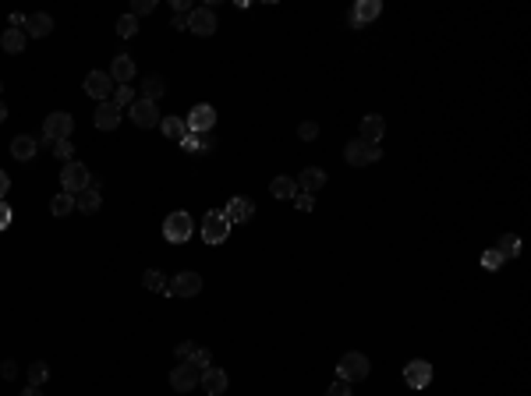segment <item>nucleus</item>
Instances as JSON below:
<instances>
[{
    "label": "nucleus",
    "instance_id": "5",
    "mask_svg": "<svg viewBox=\"0 0 531 396\" xmlns=\"http://www.w3.org/2000/svg\"><path fill=\"white\" fill-rule=\"evenodd\" d=\"M195 230V223L188 213H170L167 220H163V237H167L170 244H185Z\"/></svg>",
    "mask_w": 531,
    "mask_h": 396
},
{
    "label": "nucleus",
    "instance_id": "11",
    "mask_svg": "<svg viewBox=\"0 0 531 396\" xmlns=\"http://www.w3.org/2000/svg\"><path fill=\"white\" fill-rule=\"evenodd\" d=\"M86 92H89L92 99H99V103H107V99L114 96V78H110L107 71H89V75H86Z\"/></svg>",
    "mask_w": 531,
    "mask_h": 396
},
{
    "label": "nucleus",
    "instance_id": "18",
    "mask_svg": "<svg viewBox=\"0 0 531 396\" xmlns=\"http://www.w3.org/2000/svg\"><path fill=\"white\" fill-rule=\"evenodd\" d=\"M99 205H103V198H99V184L92 181L86 192L75 198V209H78V213H86V216H92V213H99Z\"/></svg>",
    "mask_w": 531,
    "mask_h": 396
},
{
    "label": "nucleus",
    "instance_id": "29",
    "mask_svg": "<svg viewBox=\"0 0 531 396\" xmlns=\"http://www.w3.org/2000/svg\"><path fill=\"white\" fill-rule=\"evenodd\" d=\"M71 209H75V195L60 192V195H53V198H50V213H53V216H68Z\"/></svg>",
    "mask_w": 531,
    "mask_h": 396
},
{
    "label": "nucleus",
    "instance_id": "47",
    "mask_svg": "<svg viewBox=\"0 0 531 396\" xmlns=\"http://www.w3.org/2000/svg\"><path fill=\"white\" fill-rule=\"evenodd\" d=\"M170 29H185L188 32V14H177L174 22H170Z\"/></svg>",
    "mask_w": 531,
    "mask_h": 396
},
{
    "label": "nucleus",
    "instance_id": "39",
    "mask_svg": "<svg viewBox=\"0 0 531 396\" xmlns=\"http://www.w3.org/2000/svg\"><path fill=\"white\" fill-rule=\"evenodd\" d=\"M315 135H319V124H315V120H305L301 128H298V138H301V142H312Z\"/></svg>",
    "mask_w": 531,
    "mask_h": 396
},
{
    "label": "nucleus",
    "instance_id": "46",
    "mask_svg": "<svg viewBox=\"0 0 531 396\" xmlns=\"http://www.w3.org/2000/svg\"><path fill=\"white\" fill-rule=\"evenodd\" d=\"M11 192V177L4 174V170H0V202H4V195Z\"/></svg>",
    "mask_w": 531,
    "mask_h": 396
},
{
    "label": "nucleus",
    "instance_id": "19",
    "mask_svg": "<svg viewBox=\"0 0 531 396\" xmlns=\"http://www.w3.org/2000/svg\"><path fill=\"white\" fill-rule=\"evenodd\" d=\"M92 120H96V128H99V131H114L117 124H120V110L107 99V103H99V107H96V117H92Z\"/></svg>",
    "mask_w": 531,
    "mask_h": 396
},
{
    "label": "nucleus",
    "instance_id": "3",
    "mask_svg": "<svg viewBox=\"0 0 531 396\" xmlns=\"http://www.w3.org/2000/svg\"><path fill=\"white\" fill-rule=\"evenodd\" d=\"M231 226L234 223L223 216V209H209L206 220H202V241H206V244H223L227 234H231Z\"/></svg>",
    "mask_w": 531,
    "mask_h": 396
},
{
    "label": "nucleus",
    "instance_id": "17",
    "mask_svg": "<svg viewBox=\"0 0 531 396\" xmlns=\"http://www.w3.org/2000/svg\"><path fill=\"white\" fill-rule=\"evenodd\" d=\"M223 216H227L231 223H244V220H252V216H255V205H252V198L237 195V198H231V202H227Z\"/></svg>",
    "mask_w": 531,
    "mask_h": 396
},
{
    "label": "nucleus",
    "instance_id": "31",
    "mask_svg": "<svg viewBox=\"0 0 531 396\" xmlns=\"http://www.w3.org/2000/svg\"><path fill=\"white\" fill-rule=\"evenodd\" d=\"M110 103H114L117 110H128L131 103H135V89H131V85H117V89H114V99H110Z\"/></svg>",
    "mask_w": 531,
    "mask_h": 396
},
{
    "label": "nucleus",
    "instance_id": "38",
    "mask_svg": "<svg viewBox=\"0 0 531 396\" xmlns=\"http://www.w3.org/2000/svg\"><path fill=\"white\" fill-rule=\"evenodd\" d=\"M153 11H156V0H135V4H131V11H128V14L142 18V14H153Z\"/></svg>",
    "mask_w": 531,
    "mask_h": 396
},
{
    "label": "nucleus",
    "instance_id": "51",
    "mask_svg": "<svg viewBox=\"0 0 531 396\" xmlns=\"http://www.w3.org/2000/svg\"><path fill=\"white\" fill-rule=\"evenodd\" d=\"M0 89H4V81H0Z\"/></svg>",
    "mask_w": 531,
    "mask_h": 396
},
{
    "label": "nucleus",
    "instance_id": "32",
    "mask_svg": "<svg viewBox=\"0 0 531 396\" xmlns=\"http://www.w3.org/2000/svg\"><path fill=\"white\" fill-rule=\"evenodd\" d=\"M142 283H146V290H156V294H163V290H167V276H163L159 269H146Z\"/></svg>",
    "mask_w": 531,
    "mask_h": 396
},
{
    "label": "nucleus",
    "instance_id": "2",
    "mask_svg": "<svg viewBox=\"0 0 531 396\" xmlns=\"http://www.w3.org/2000/svg\"><path fill=\"white\" fill-rule=\"evenodd\" d=\"M71 131H75L71 114H64V110L47 114V120H43V142H50V145H53V142H68Z\"/></svg>",
    "mask_w": 531,
    "mask_h": 396
},
{
    "label": "nucleus",
    "instance_id": "22",
    "mask_svg": "<svg viewBox=\"0 0 531 396\" xmlns=\"http://www.w3.org/2000/svg\"><path fill=\"white\" fill-rule=\"evenodd\" d=\"M36 153H39V142H36L32 135H18V138L11 142V156H14V159H22V163L32 159Z\"/></svg>",
    "mask_w": 531,
    "mask_h": 396
},
{
    "label": "nucleus",
    "instance_id": "49",
    "mask_svg": "<svg viewBox=\"0 0 531 396\" xmlns=\"http://www.w3.org/2000/svg\"><path fill=\"white\" fill-rule=\"evenodd\" d=\"M22 396H43V393H39V389H36V386H29V389H25V393H22Z\"/></svg>",
    "mask_w": 531,
    "mask_h": 396
},
{
    "label": "nucleus",
    "instance_id": "24",
    "mask_svg": "<svg viewBox=\"0 0 531 396\" xmlns=\"http://www.w3.org/2000/svg\"><path fill=\"white\" fill-rule=\"evenodd\" d=\"M25 43H29L25 29H4V36H0V47H4L8 53H22Z\"/></svg>",
    "mask_w": 531,
    "mask_h": 396
},
{
    "label": "nucleus",
    "instance_id": "25",
    "mask_svg": "<svg viewBox=\"0 0 531 396\" xmlns=\"http://www.w3.org/2000/svg\"><path fill=\"white\" fill-rule=\"evenodd\" d=\"M159 131L167 135L170 142H181V138L188 135V124L181 120V117H159Z\"/></svg>",
    "mask_w": 531,
    "mask_h": 396
},
{
    "label": "nucleus",
    "instance_id": "41",
    "mask_svg": "<svg viewBox=\"0 0 531 396\" xmlns=\"http://www.w3.org/2000/svg\"><path fill=\"white\" fill-rule=\"evenodd\" d=\"M192 350H195V347H192L188 340H185V343H177V347H174V354H177V361H188V358H192Z\"/></svg>",
    "mask_w": 531,
    "mask_h": 396
},
{
    "label": "nucleus",
    "instance_id": "34",
    "mask_svg": "<svg viewBox=\"0 0 531 396\" xmlns=\"http://www.w3.org/2000/svg\"><path fill=\"white\" fill-rule=\"evenodd\" d=\"M496 252H500L503 259H514V255L521 252V241H517L514 234H503V237H500V248H496Z\"/></svg>",
    "mask_w": 531,
    "mask_h": 396
},
{
    "label": "nucleus",
    "instance_id": "33",
    "mask_svg": "<svg viewBox=\"0 0 531 396\" xmlns=\"http://www.w3.org/2000/svg\"><path fill=\"white\" fill-rule=\"evenodd\" d=\"M135 32H138V18H135V14H120V18H117V36H120V39H131Z\"/></svg>",
    "mask_w": 531,
    "mask_h": 396
},
{
    "label": "nucleus",
    "instance_id": "21",
    "mask_svg": "<svg viewBox=\"0 0 531 396\" xmlns=\"http://www.w3.org/2000/svg\"><path fill=\"white\" fill-rule=\"evenodd\" d=\"M383 131H386V120H383L379 114H369V117H361V142L376 145V142L383 138Z\"/></svg>",
    "mask_w": 531,
    "mask_h": 396
},
{
    "label": "nucleus",
    "instance_id": "9",
    "mask_svg": "<svg viewBox=\"0 0 531 396\" xmlns=\"http://www.w3.org/2000/svg\"><path fill=\"white\" fill-rule=\"evenodd\" d=\"M379 11H383L379 0H358V4L351 8V14H347V25H351V29H365L369 22H376V18H379Z\"/></svg>",
    "mask_w": 531,
    "mask_h": 396
},
{
    "label": "nucleus",
    "instance_id": "50",
    "mask_svg": "<svg viewBox=\"0 0 531 396\" xmlns=\"http://www.w3.org/2000/svg\"><path fill=\"white\" fill-rule=\"evenodd\" d=\"M4 117H8V107H4V99H0V124H4Z\"/></svg>",
    "mask_w": 531,
    "mask_h": 396
},
{
    "label": "nucleus",
    "instance_id": "45",
    "mask_svg": "<svg viewBox=\"0 0 531 396\" xmlns=\"http://www.w3.org/2000/svg\"><path fill=\"white\" fill-rule=\"evenodd\" d=\"M0 375H4V379H14V375H18V365H14V361H4V365H0Z\"/></svg>",
    "mask_w": 531,
    "mask_h": 396
},
{
    "label": "nucleus",
    "instance_id": "8",
    "mask_svg": "<svg viewBox=\"0 0 531 396\" xmlns=\"http://www.w3.org/2000/svg\"><path fill=\"white\" fill-rule=\"evenodd\" d=\"M185 124H188L192 135H209L213 124H216V110L209 107V103H198V107H192V114H188Z\"/></svg>",
    "mask_w": 531,
    "mask_h": 396
},
{
    "label": "nucleus",
    "instance_id": "48",
    "mask_svg": "<svg viewBox=\"0 0 531 396\" xmlns=\"http://www.w3.org/2000/svg\"><path fill=\"white\" fill-rule=\"evenodd\" d=\"M383 156V149H379V145H369V163H376Z\"/></svg>",
    "mask_w": 531,
    "mask_h": 396
},
{
    "label": "nucleus",
    "instance_id": "35",
    "mask_svg": "<svg viewBox=\"0 0 531 396\" xmlns=\"http://www.w3.org/2000/svg\"><path fill=\"white\" fill-rule=\"evenodd\" d=\"M188 365H195L198 371H206V368L213 365V354H209V350H202V347H195V350H192V358H188Z\"/></svg>",
    "mask_w": 531,
    "mask_h": 396
},
{
    "label": "nucleus",
    "instance_id": "1",
    "mask_svg": "<svg viewBox=\"0 0 531 396\" xmlns=\"http://www.w3.org/2000/svg\"><path fill=\"white\" fill-rule=\"evenodd\" d=\"M337 371H340L344 382H361V379H369L372 365H369V358H365L361 350H347L340 358V365H337Z\"/></svg>",
    "mask_w": 531,
    "mask_h": 396
},
{
    "label": "nucleus",
    "instance_id": "42",
    "mask_svg": "<svg viewBox=\"0 0 531 396\" xmlns=\"http://www.w3.org/2000/svg\"><path fill=\"white\" fill-rule=\"evenodd\" d=\"M8 226H11V205L0 202V230H8Z\"/></svg>",
    "mask_w": 531,
    "mask_h": 396
},
{
    "label": "nucleus",
    "instance_id": "23",
    "mask_svg": "<svg viewBox=\"0 0 531 396\" xmlns=\"http://www.w3.org/2000/svg\"><path fill=\"white\" fill-rule=\"evenodd\" d=\"M344 159L351 163V166H365V163H369V142H361V138L347 142L344 145Z\"/></svg>",
    "mask_w": 531,
    "mask_h": 396
},
{
    "label": "nucleus",
    "instance_id": "26",
    "mask_svg": "<svg viewBox=\"0 0 531 396\" xmlns=\"http://www.w3.org/2000/svg\"><path fill=\"white\" fill-rule=\"evenodd\" d=\"M270 195L280 198V202H283V198H294V195H298V184H294L291 177H273V181H270Z\"/></svg>",
    "mask_w": 531,
    "mask_h": 396
},
{
    "label": "nucleus",
    "instance_id": "44",
    "mask_svg": "<svg viewBox=\"0 0 531 396\" xmlns=\"http://www.w3.org/2000/svg\"><path fill=\"white\" fill-rule=\"evenodd\" d=\"M174 11H177V14H192L195 4H192V0H174Z\"/></svg>",
    "mask_w": 531,
    "mask_h": 396
},
{
    "label": "nucleus",
    "instance_id": "28",
    "mask_svg": "<svg viewBox=\"0 0 531 396\" xmlns=\"http://www.w3.org/2000/svg\"><path fill=\"white\" fill-rule=\"evenodd\" d=\"M163 92H167V85H163V78L159 75H146V78H142V99H159Z\"/></svg>",
    "mask_w": 531,
    "mask_h": 396
},
{
    "label": "nucleus",
    "instance_id": "43",
    "mask_svg": "<svg viewBox=\"0 0 531 396\" xmlns=\"http://www.w3.org/2000/svg\"><path fill=\"white\" fill-rule=\"evenodd\" d=\"M294 205H298V209H312L315 198H312V195H305V192H298V195H294Z\"/></svg>",
    "mask_w": 531,
    "mask_h": 396
},
{
    "label": "nucleus",
    "instance_id": "12",
    "mask_svg": "<svg viewBox=\"0 0 531 396\" xmlns=\"http://www.w3.org/2000/svg\"><path fill=\"white\" fill-rule=\"evenodd\" d=\"M188 32H195V36H213L216 32V14H213L209 4L206 8H195L188 14Z\"/></svg>",
    "mask_w": 531,
    "mask_h": 396
},
{
    "label": "nucleus",
    "instance_id": "14",
    "mask_svg": "<svg viewBox=\"0 0 531 396\" xmlns=\"http://www.w3.org/2000/svg\"><path fill=\"white\" fill-rule=\"evenodd\" d=\"M198 386L206 389V396H223V393H227V371L209 365L206 371L198 375Z\"/></svg>",
    "mask_w": 531,
    "mask_h": 396
},
{
    "label": "nucleus",
    "instance_id": "15",
    "mask_svg": "<svg viewBox=\"0 0 531 396\" xmlns=\"http://www.w3.org/2000/svg\"><path fill=\"white\" fill-rule=\"evenodd\" d=\"M107 75L117 81V85H128V81L135 78V60H131V53H117Z\"/></svg>",
    "mask_w": 531,
    "mask_h": 396
},
{
    "label": "nucleus",
    "instance_id": "7",
    "mask_svg": "<svg viewBox=\"0 0 531 396\" xmlns=\"http://www.w3.org/2000/svg\"><path fill=\"white\" fill-rule=\"evenodd\" d=\"M202 290V276L192 273V269H185V273H177L174 280H167V290L163 294H174V298H195Z\"/></svg>",
    "mask_w": 531,
    "mask_h": 396
},
{
    "label": "nucleus",
    "instance_id": "36",
    "mask_svg": "<svg viewBox=\"0 0 531 396\" xmlns=\"http://www.w3.org/2000/svg\"><path fill=\"white\" fill-rule=\"evenodd\" d=\"M503 262H506V259H503V255L496 252V248H489V252L482 255V265H485V269H493V273H496V269H500Z\"/></svg>",
    "mask_w": 531,
    "mask_h": 396
},
{
    "label": "nucleus",
    "instance_id": "6",
    "mask_svg": "<svg viewBox=\"0 0 531 396\" xmlns=\"http://www.w3.org/2000/svg\"><path fill=\"white\" fill-rule=\"evenodd\" d=\"M128 117L135 120V128H159V107L153 99L135 96V103L128 107Z\"/></svg>",
    "mask_w": 531,
    "mask_h": 396
},
{
    "label": "nucleus",
    "instance_id": "10",
    "mask_svg": "<svg viewBox=\"0 0 531 396\" xmlns=\"http://www.w3.org/2000/svg\"><path fill=\"white\" fill-rule=\"evenodd\" d=\"M198 368L195 365H188V361H177V368H170V386L177 389V393H192L195 386H198Z\"/></svg>",
    "mask_w": 531,
    "mask_h": 396
},
{
    "label": "nucleus",
    "instance_id": "37",
    "mask_svg": "<svg viewBox=\"0 0 531 396\" xmlns=\"http://www.w3.org/2000/svg\"><path fill=\"white\" fill-rule=\"evenodd\" d=\"M53 153H57V159L71 163V159H75V145H71V142H53Z\"/></svg>",
    "mask_w": 531,
    "mask_h": 396
},
{
    "label": "nucleus",
    "instance_id": "4",
    "mask_svg": "<svg viewBox=\"0 0 531 396\" xmlns=\"http://www.w3.org/2000/svg\"><path fill=\"white\" fill-rule=\"evenodd\" d=\"M60 184H64L68 195H81L92 184V174L86 170V163L71 159V163H64V170H60Z\"/></svg>",
    "mask_w": 531,
    "mask_h": 396
},
{
    "label": "nucleus",
    "instance_id": "40",
    "mask_svg": "<svg viewBox=\"0 0 531 396\" xmlns=\"http://www.w3.org/2000/svg\"><path fill=\"white\" fill-rule=\"evenodd\" d=\"M326 396H351V382H344V379H337L333 386H330V393Z\"/></svg>",
    "mask_w": 531,
    "mask_h": 396
},
{
    "label": "nucleus",
    "instance_id": "27",
    "mask_svg": "<svg viewBox=\"0 0 531 396\" xmlns=\"http://www.w3.org/2000/svg\"><path fill=\"white\" fill-rule=\"evenodd\" d=\"M181 149H185V153H209L213 149V138L209 135H185V138H181Z\"/></svg>",
    "mask_w": 531,
    "mask_h": 396
},
{
    "label": "nucleus",
    "instance_id": "20",
    "mask_svg": "<svg viewBox=\"0 0 531 396\" xmlns=\"http://www.w3.org/2000/svg\"><path fill=\"white\" fill-rule=\"evenodd\" d=\"M294 184H298V192H305V195H315L319 187L326 184V170H319V166H309V170H301V177H298Z\"/></svg>",
    "mask_w": 531,
    "mask_h": 396
},
{
    "label": "nucleus",
    "instance_id": "16",
    "mask_svg": "<svg viewBox=\"0 0 531 396\" xmlns=\"http://www.w3.org/2000/svg\"><path fill=\"white\" fill-rule=\"evenodd\" d=\"M50 32H53V18H50L47 11H36V14L25 18V36H32V39H47Z\"/></svg>",
    "mask_w": 531,
    "mask_h": 396
},
{
    "label": "nucleus",
    "instance_id": "13",
    "mask_svg": "<svg viewBox=\"0 0 531 396\" xmlns=\"http://www.w3.org/2000/svg\"><path fill=\"white\" fill-rule=\"evenodd\" d=\"M404 382L411 386V389H425L428 382H432V365L428 361H407V368H404Z\"/></svg>",
    "mask_w": 531,
    "mask_h": 396
},
{
    "label": "nucleus",
    "instance_id": "30",
    "mask_svg": "<svg viewBox=\"0 0 531 396\" xmlns=\"http://www.w3.org/2000/svg\"><path fill=\"white\" fill-rule=\"evenodd\" d=\"M47 379H50V368H47V361H32V365H29V386H36V389H39V386H43Z\"/></svg>",
    "mask_w": 531,
    "mask_h": 396
}]
</instances>
